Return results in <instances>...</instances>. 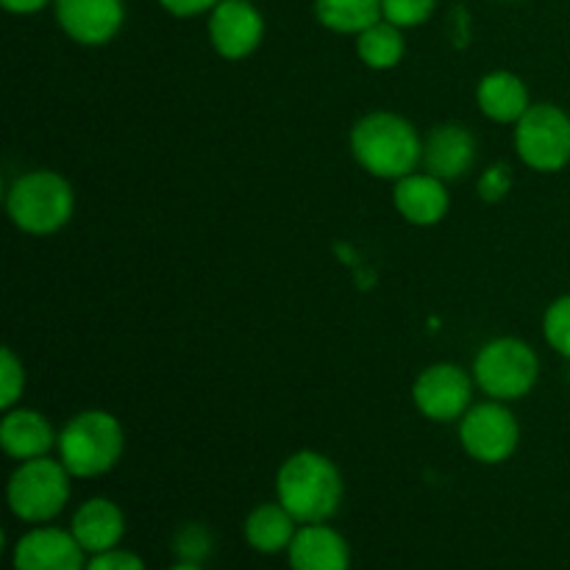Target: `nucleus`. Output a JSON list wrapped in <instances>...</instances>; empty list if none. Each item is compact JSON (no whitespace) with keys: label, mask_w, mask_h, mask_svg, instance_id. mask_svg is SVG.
<instances>
[{"label":"nucleus","mask_w":570,"mask_h":570,"mask_svg":"<svg viewBox=\"0 0 570 570\" xmlns=\"http://www.w3.org/2000/svg\"><path fill=\"white\" fill-rule=\"evenodd\" d=\"M351 154L371 176L399 181L423 165V139L406 117L371 111L351 128Z\"/></svg>","instance_id":"obj_1"},{"label":"nucleus","mask_w":570,"mask_h":570,"mask_svg":"<svg viewBox=\"0 0 570 570\" xmlns=\"http://www.w3.org/2000/svg\"><path fill=\"white\" fill-rule=\"evenodd\" d=\"M276 493L284 510L301 527L326 523L343 504V473L321 451H298L278 468Z\"/></svg>","instance_id":"obj_2"},{"label":"nucleus","mask_w":570,"mask_h":570,"mask_svg":"<svg viewBox=\"0 0 570 570\" xmlns=\"http://www.w3.org/2000/svg\"><path fill=\"white\" fill-rule=\"evenodd\" d=\"M56 449L72 479H98L120 462L126 432L111 412L87 410L67 421Z\"/></svg>","instance_id":"obj_3"},{"label":"nucleus","mask_w":570,"mask_h":570,"mask_svg":"<svg viewBox=\"0 0 570 570\" xmlns=\"http://www.w3.org/2000/svg\"><path fill=\"white\" fill-rule=\"evenodd\" d=\"M6 212L20 232L48 237L65 228L76 212V193L70 181L53 170H31L11 184Z\"/></svg>","instance_id":"obj_4"},{"label":"nucleus","mask_w":570,"mask_h":570,"mask_svg":"<svg viewBox=\"0 0 570 570\" xmlns=\"http://www.w3.org/2000/svg\"><path fill=\"white\" fill-rule=\"evenodd\" d=\"M540 379V360L529 343L499 337L482 345L473 360V382L493 401L527 399Z\"/></svg>","instance_id":"obj_5"},{"label":"nucleus","mask_w":570,"mask_h":570,"mask_svg":"<svg viewBox=\"0 0 570 570\" xmlns=\"http://www.w3.org/2000/svg\"><path fill=\"white\" fill-rule=\"evenodd\" d=\"M70 471L61 465V460L39 456V460L20 462L6 488L11 512L26 523L53 521L70 501Z\"/></svg>","instance_id":"obj_6"},{"label":"nucleus","mask_w":570,"mask_h":570,"mask_svg":"<svg viewBox=\"0 0 570 570\" xmlns=\"http://www.w3.org/2000/svg\"><path fill=\"white\" fill-rule=\"evenodd\" d=\"M518 159L534 173H560L570 165V115L557 104H532L515 122Z\"/></svg>","instance_id":"obj_7"},{"label":"nucleus","mask_w":570,"mask_h":570,"mask_svg":"<svg viewBox=\"0 0 570 570\" xmlns=\"http://www.w3.org/2000/svg\"><path fill=\"white\" fill-rule=\"evenodd\" d=\"M460 443L471 460L482 465H501L518 451L521 426L504 401L490 399L484 404H473L460 417Z\"/></svg>","instance_id":"obj_8"},{"label":"nucleus","mask_w":570,"mask_h":570,"mask_svg":"<svg viewBox=\"0 0 570 570\" xmlns=\"http://www.w3.org/2000/svg\"><path fill=\"white\" fill-rule=\"evenodd\" d=\"M412 401L423 417L434 423H460L473 406V379L454 362L426 367L412 384Z\"/></svg>","instance_id":"obj_9"},{"label":"nucleus","mask_w":570,"mask_h":570,"mask_svg":"<svg viewBox=\"0 0 570 570\" xmlns=\"http://www.w3.org/2000/svg\"><path fill=\"white\" fill-rule=\"evenodd\" d=\"M265 39V17L250 0H223L209 14V42L226 61H243Z\"/></svg>","instance_id":"obj_10"},{"label":"nucleus","mask_w":570,"mask_h":570,"mask_svg":"<svg viewBox=\"0 0 570 570\" xmlns=\"http://www.w3.org/2000/svg\"><path fill=\"white\" fill-rule=\"evenodd\" d=\"M53 9L61 31L87 48L109 45L126 22L122 0H53Z\"/></svg>","instance_id":"obj_11"},{"label":"nucleus","mask_w":570,"mask_h":570,"mask_svg":"<svg viewBox=\"0 0 570 570\" xmlns=\"http://www.w3.org/2000/svg\"><path fill=\"white\" fill-rule=\"evenodd\" d=\"M14 570H87V551L76 534L56 527H39L14 546Z\"/></svg>","instance_id":"obj_12"},{"label":"nucleus","mask_w":570,"mask_h":570,"mask_svg":"<svg viewBox=\"0 0 570 570\" xmlns=\"http://www.w3.org/2000/svg\"><path fill=\"white\" fill-rule=\"evenodd\" d=\"M393 206L410 226H438L451 209V195L443 178L432 173H410L393 187Z\"/></svg>","instance_id":"obj_13"},{"label":"nucleus","mask_w":570,"mask_h":570,"mask_svg":"<svg viewBox=\"0 0 570 570\" xmlns=\"http://www.w3.org/2000/svg\"><path fill=\"white\" fill-rule=\"evenodd\" d=\"M476 161V137L460 122H443L423 139V167L443 181L462 178Z\"/></svg>","instance_id":"obj_14"},{"label":"nucleus","mask_w":570,"mask_h":570,"mask_svg":"<svg viewBox=\"0 0 570 570\" xmlns=\"http://www.w3.org/2000/svg\"><path fill=\"white\" fill-rule=\"evenodd\" d=\"M56 443H59V434L53 432L42 412L26 410V406L6 410L0 421V449L6 451V456L17 462L39 460V456H48Z\"/></svg>","instance_id":"obj_15"},{"label":"nucleus","mask_w":570,"mask_h":570,"mask_svg":"<svg viewBox=\"0 0 570 570\" xmlns=\"http://www.w3.org/2000/svg\"><path fill=\"white\" fill-rule=\"evenodd\" d=\"M293 570H348L351 549L343 534L328 523H306L289 543Z\"/></svg>","instance_id":"obj_16"},{"label":"nucleus","mask_w":570,"mask_h":570,"mask_svg":"<svg viewBox=\"0 0 570 570\" xmlns=\"http://www.w3.org/2000/svg\"><path fill=\"white\" fill-rule=\"evenodd\" d=\"M70 532L76 534L87 554H100V551L117 549V543L126 534V518L115 501L89 499L72 515Z\"/></svg>","instance_id":"obj_17"},{"label":"nucleus","mask_w":570,"mask_h":570,"mask_svg":"<svg viewBox=\"0 0 570 570\" xmlns=\"http://www.w3.org/2000/svg\"><path fill=\"white\" fill-rule=\"evenodd\" d=\"M476 104L488 120L501 122V126H515L529 111V89L521 76L510 70H495L479 81Z\"/></svg>","instance_id":"obj_18"},{"label":"nucleus","mask_w":570,"mask_h":570,"mask_svg":"<svg viewBox=\"0 0 570 570\" xmlns=\"http://www.w3.org/2000/svg\"><path fill=\"white\" fill-rule=\"evenodd\" d=\"M298 527L301 523L284 510L282 501H276V504H259L245 518V540L259 554H278V551L289 549V543L298 534Z\"/></svg>","instance_id":"obj_19"},{"label":"nucleus","mask_w":570,"mask_h":570,"mask_svg":"<svg viewBox=\"0 0 570 570\" xmlns=\"http://www.w3.org/2000/svg\"><path fill=\"white\" fill-rule=\"evenodd\" d=\"M406 53L404 42V28L393 26L390 20L373 22L371 28H365L362 33H356V56L362 59V65L371 67V70H393L401 65Z\"/></svg>","instance_id":"obj_20"},{"label":"nucleus","mask_w":570,"mask_h":570,"mask_svg":"<svg viewBox=\"0 0 570 570\" xmlns=\"http://www.w3.org/2000/svg\"><path fill=\"white\" fill-rule=\"evenodd\" d=\"M315 17L334 33H362L384 17L382 0H315Z\"/></svg>","instance_id":"obj_21"},{"label":"nucleus","mask_w":570,"mask_h":570,"mask_svg":"<svg viewBox=\"0 0 570 570\" xmlns=\"http://www.w3.org/2000/svg\"><path fill=\"white\" fill-rule=\"evenodd\" d=\"M543 337L560 356L570 360V295H560L543 315Z\"/></svg>","instance_id":"obj_22"},{"label":"nucleus","mask_w":570,"mask_h":570,"mask_svg":"<svg viewBox=\"0 0 570 570\" xmlns=\"http://www.w3.org/2000/svg\"><path fill=\"white\" fill-rule=\"evenodd\" d=\"M438 0H382L384 20L399 28H417L432 20Z\"/></svg>","instance_id":"obj_23"},{"label":"nucleus","mask_w":570,"mask_h":570,"mask_svg":"<svg viewBox=\"0 0 570 570\" xmlns=\"http://www.w3.org/2000/svg\"><path fill=\"white\" fill-rule=\"evenodd\" d=\"M212 532L200 523H189L181 532L176 534V543H173V551L181 562H193V566H200L204 560H209L212 554Z\"/></svg>","instance_id":"obj_24"},{"label":"nucleus","mask_w":570,"mask_h":570,"mask_svg":"<svg viewBox=\"0 0 570 570\" xmlns=\"http://www.w3.org/2000/svg\"><path fill=\"white\" fill-rule=\"evenodd\" d=\"M26 390V367L11 348L0 354V406L11 410Z\"/></svg>","instance_id":"obj_25"},{"label":"nucleus","mask_w":570,"mask_h":570,"mask_svg":"<svg viewBox=\"0 0 570 570\" xmlns=\"http://www.w3.org/2000/svg\"><path fill=\"white\" fill-rule=\"evenodd\" d=\"M510 187L512 170L504 161H495V165L488 167V170L482 173V178H479V195H482V200H488V204H495V200L504 198V195L510 193Z\"/></svg>","instance_id":"obj_26"},{"label":"nucleus","mask_w":570,"mask_h":570,"mask_svg":"<svg viewBox=\"0 0 570 570\" xmlns=\"http://www.w3.org/2000/svg\"><path fill=\"white\" fill-rule=\"evenodd\" d=\"M87 570H145V562L137 554H131V551L111 549L92 554V560L87 562Z\"/></svg>","instance_id":"obj_27"},{"label":"nucleus","mask_w":570,"mask_h":570,"mask_svg":"<svg viewBox=\"0 0 570 570\" xmlns=\"http://www.w3.org/2000/svg\"><path fill=\"white\" fill-rule=\"evenodd\" d=\"M223 0H159L161 9L167 14L178 17V20H189V17H200V14H212L215 6H220Z\"/></svg>","instance_id":"obj_28"},{"label":"nucleus","mask_w":570,"mask_h":570,"mask_svg":"<svg viewBox=\"0 0 570 570\" xmlns=\"http://www.w3.org/2000/svg\"><path fill=\"white\" fill-rule=\"evenodd\" d=\"M53 3V0H0V6H3L6 11H11V14H37V11H42L45 6Z\"/></svg>","instance_id":"obj_29"},{"label":"nucleus","mask_w":570,"mask_h":570,"mask_svg":"<svg viewBox=\"0 0 570 570\" xmlns=\"http://www.w3.org/2000/svg\"><path fill=\"white\" fill-rule=\"evenodd\" d=\"M170 570H204L200 566H193V562H176Z\"/></svg>","instance_id":"obj_30"}]
</instances>
